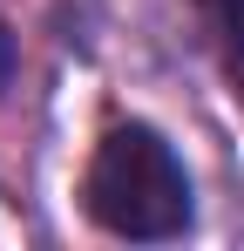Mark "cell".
<instances>
[{
	"label": "cell",
	"mask_w": 244,
	"mask_h": 251,
	"mask_svg": "<svg viewBox=\"0 0 244 251\" xmlns=\"http://www.w3.org/2000/svg\"><path fill=\"white\" fill-rule=\"evenodd\" d=\"M81 197L102 231L136 238V245H163L190 231V176L176 163V150L143 123H122L95 143Z\"/></svg>",
	"instance_id": "obj_1"
},
{
	"label": "cell",
	"mask_w": 244,
	"mask_h": 251,
	"mask_svg": "<svg viewBox=\"0 0 244 251\" xmlns=\"http://www.w3.org/2000/svg\"><path fill=\"white\" fill-rule=\"evenodd\" d=\"M210 14V34H217V54H224V75L244 95V0H203Z\"/></svg>",
	"instance_id": "obj_2"
},
{
	"label": "cell",
	"mask_w": 244,
	"mask_h": 251,
	"mask_svg": "<svg viewBox=\"0 0 244 251\" xmlns=\"http://www.w3.org/2000/svg\"><path fill=\"white\" fill-rule=\"evenodd\" d=\"M7 75H14V34L0 27V88H7Z\"/></svg>",
	"instance_id": "obj_3"
}]
</instances>
